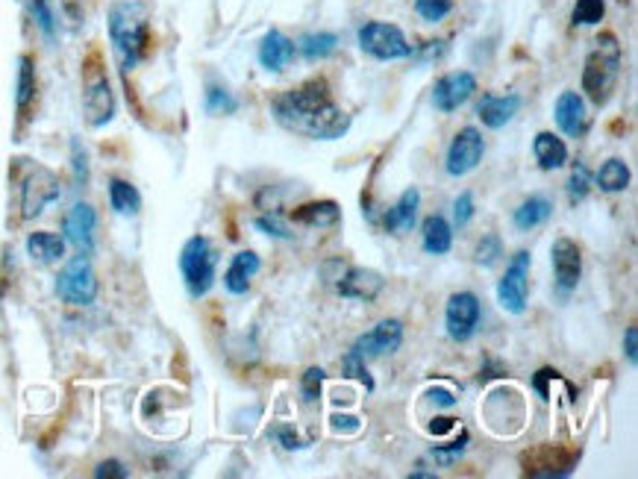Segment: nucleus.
Masks as SVG:
<instances>
[{"label": "nucleus", "mask_w": 638, "mask_h": 479, "mask_svg": "<svg viewBox=\"0 0 638 479\" xmlns=\"http://www.w3.org/2000/svg\"><path fill=\"white\" fill-rule=\"evenodd\" d=\"M336 280H339L336 291L342 297H347V300H362V303H374L383 294V288H386V280L377 271H371V268H347Z\"/></svg>", "instance_id": "obj_18"}, {"label": "nucleus", "mask_w": 638, "mask_h": 479, "mask_svg": "<svg viewBox=\"0 0 638 479\" xmlns=\"http://www.w3.org/2000/svg\"><path fill=\"white\" fill-rule=\"evenodd\" d=\"M591 192V174L589 168L583 162H574L571 168V180H568V203L571 206H580Z\"/></svg>", "instance_id": "obj_34"}, {"label": "nucleus", "mask_w": 638, "mask_h": 479, "mask_svg": "<svg viewBox=\"0 0 638 479\" xmlns=\"http://www.w3.org/2000/svg\"><path fill=\"white\" fill-rule=\"evenodd\" d=\"M56 297L68 306H92L98 297V274L86 253H77L56 277Z\"/></svg>", "instance_id": "obj_7"}, {"label": "nucleus", "mask_w": 638, "mask_h": 479, "mask_svg": "<svg viewBox=\"0 0 638 479\" xmlns=\"http://www.w3.org/2000/svg\"><path fill=\"white\" fill-rule=\"evenodd\" d=\"M95 477L98 479H124L130 477V471L118 462V459H106V462H100L98 468H95Z\"/></svg>", "instance_id": "obj_44"}, {"label": "nucleus", "mask_w": 638, "mask_h": 479, "mask_svg": "<svg viewBox=\"0 0 638 479\" xmlns=\"http://www.w3.org/2000/svg\"><path fill=\"white\" fill-rule=\"evenodd\" d=\"M259 268H262V259H259L253 250L236 253L233 262H230V268H227V274H224V288H227L230 294L242 297V294L250 291V283H253V277L259 274Z\"/></svg>", "instance_id": "obj_22"}, {"label": "nucleus", "mask_w": 638, "mask_h": 479, "mask_svg": "<svg viewBox=\"0 0 638 479\" xmlns=\"http://www.w3.org/2000/svg\"><path fill=\"white\" fill-rule=\"evenodd\" d=\"M483 153H486V142H483V133L477 127H462L453 142L447 147V159H444V168L450 177H465L471 174L480 162H483Z\"/></svg>", "instance_id": "obj_12"}, {"label": "nucleus", "mask_w": 638, "mask_h": 479, "mask_svg": "<svg viewBox=\"0 0 638 479\" xmlns=\"http://www.w3.org/2000/svg\"><path fill=\"white\" fill-rule=\"evenodd\" d=\"M342 368L347 380H356V383L365 385V391H374V377L368 374V365H365L362 356H356L353 350H347L342 359Z\"/></svg>", "instance_id": "obj_36"}, {"label": "nucleus", "mask_w": 638, "mask_h": 479, "mask_svg": "<svg viewBox=\"0 0 638 479\" xmlns=\"http://www.w3.org/2000/svg\"><path fill=\"white\" fill-rule=\"evenodd\" d=\"M530 265H533L530 250H518V253L509 259V268H506L503 280L497 283V303H500L509 315H524V312H527V297H530Z\"/></svg>", "instance_id": "obj_8"}, {"label": "nucleus", "mask_w": 638, "mask_h": 479, "mask_svg": "<svg viewBox=\"0 0 638 479\" xmlns=\"http://www.w3.org/2000/svg\"><path fill=\"white\" fill-rule=\"evenodd\" d=\"M292 221L312 227V230H327L342 221V206L336 200H312V203L297 206L292 212Z\"/></svg>", "instance_id": "obj_23"}, {"label": "nucleus", "mask_w": 638, "mask_h": 479, "mask_svg": "<svg viewBox=\"0 0 638 479\" xmlns=\"http://www.w3.org/2000/svg\"><path fill=\"white\" fill-rule=\"evenodd\" d=\"M500 256H503V241H500V236H494V233H486L483 239L477 241V247H474V262L483 265V268H491Z\"/></svg>", "instance_id": "obj_37"}, {"label": "nucleus", "mask_w": 638, "mask_h": 479, "mask_svg": "<svg viewBox=\"0 0 638 479\" xmlns=\"http://www.w3.org/2000/svg\"><path fill=\"white\" fill-rule=\"evenodd\" d=\"M400 344H403V324L397 318H389V321H380L371 333L356 338L350 350L368 362V359H377L386 353H397Z\"/></svg>", "instance_id": "obj_15"}, {"label": "nucleus", "mask_w": 638, "mask_h": 479, "mask_svg": "<svg viewBox=\"0 0 638 479\" xmlns=\"http://www.w3.org/2000/svg\"><path fill=\"white\" fill-rule=\"evenodd\" d=\"M271 115L283 130L315 142H336L350 130V115L333 100L324 77L306 80L297 89L274 97Z\"/></svg>", "instance_id": "obj_1"}, {"label": "nucleus", "mask_w": 638, "mask_h": 479, "mask_svg": "<svg viewBox=\"0 0 638 479\" xmlns=\"http://www.w3.org/2000/svg\"><path fill=\"white\" fill-rule=\"evenodd\" d=\"M109 39L121 71H133L150 45L148 6L139 0H121L109 6Z\"/></svg>", "instance_id": "obj_2"}, {"label": "nucleus", "mask_w": 638, "mask_h": 479, "mask_svg": "<svg viewBox=\"0 0 638 479\" xmlns=\"http://www.w3.org/2000/svg\"><path fill=\"white\" fill-rule=\"evenodd\" d=\"M95 230H98V212L89 203H74L62 221V233L65 241L77 247V253L92 256L95 250Z\"/></svg>", "instance_id": "obj_16"}, {"label": "nucleus", "mask_w": 638, "mask_h": 479, "mask_svg": "<svg viewBox=\"0 0 638 479\" xmlns=\"http://www.w3.org/2000/svg\"><path fill=\"white\" fill-rule=\"evenodd\" d=\"M430 397H433V403H436V406H442V409L456 406V397H453V391H447V388H433V391H430Z\"/></svg>", "instance_id": "obj_48"}, {"label": "nucleus", "mask_w": 638, "mask_h": 479, "mask_svg": "<svg viewBox=\"0 0 638 479\" xmlns=\"http://www.w3.org/2000/svg\"><path fill=\"white\" fill-rule=\"evenodd\" d=\"M109 206L124 218H136L142 212V194L133 183L115 177V180H109Z\"/></svg>", "instance_id": "obj_29"}, {"label": "nucleus", "mask_w": 638, "mask_h": 479, "mask_svg": "<svg viewBox=\"0 0 638 479\" xmlns=\"http://www.w3.org/2000/svg\"><path fill=\"white\" fill-rule=\"evenodd\" d=\"M606 15V0H577L571 9V24L574 27H594Z\"/></svg>", "instance_id": "obj_33"}, {"label": "nucleus", "mask_w": 638, "mask_h": 479, "mask_svg": "<svg viewBox=\"0 0 638 479\" xmlns=\"http://www.w3.org/2000/svg\"><path fill=\"white\" fill-rule=\"evenodd\" d=\"M621 68H624V48L615 33H600L591 42L583 65V92L594 106H606L618 83H621Z\"/></svg>", "instance_id": "obj_3"}, {"label": "nucleus", "mask_w": 638, "mask_h": 479, "mask_svg": "<svg viewBox=\"0 0 638 479\" xmlns=\"http://www.w3.org/2000/svg\"><path fill=\"white\" fill-rule=\"evenodd\" d=\"M418 206H421V192L412 186V189H406V192L400 194L397 203L383 215L386 233H392V236H406V233H412V227H415V221H418Z\"/></svg>", "instance_id": "obj_21"}, {"label": "nucleus", "mask_w": 638, "mask_h": 479, "mask_svg": "<svg viewBox=\"0 0 638 479\" xmlns=\"http://www.w3.org/2000/svg\"><path fill=\"white\" fill-rule=\"evenodd\" d=\"M271 435H274V438H277V441H280V444H283L286 450H300V447H303L300 435H297V432L292 430V427H277V430L271 432Z\"/></svg>", "instance_id": "obj_45"}, {"label": "nucleus", "mask_w": 638, "mask_h": 479, "mask_svg": "<svg viewBox=\"0 0 638 479\" xmlns=\"http://www.w3.org/2000/svg\"><path fill=\"white\" fill-rule=\"evenodd\" d=\"M327 380L324 368H306L303 377H300V397L303 403H315L321 397V385Z\"/></svg>", "instance_id": "obj_39"}, {"label": "nucleus", "mask_w": 638, "mask_h": 479, "mask_svg": "<svg viewBox=\"0 0 638 479\" xmlns=\"http://www.w3.org/2000/svg\"><path fill=\"white\" fill-rule=\"evenodd\" d=\"M295 42L283 33V30H268L265 39L259 42V50H256V59L265 71L271 74H283L292 62H295Z\"/></svg>", "instance_id": "obj_19"}, {"label": "nucleus", "mask_w": 638, "mask_h": 479, "mask_svg": "<svg viewBox=\"0 0 638 479\" xmlns=\"http://www.w3.org/2000/svg\"><path fill=\"white\" fill-rule=\"evenodd\" d=\"M62 194V186H59V177L42 168V165H33L21 183V218L24 221H33L39 218L50 203H56Z\"/></svg>", "instance_id": "obj_9"}, {"label": "nucleus", "mask_w": 638, "mask_h": 479, "mask_svg": "<svg viewBox=\"0 0 638 479\" xmlns=\"http://www.w3.org/2000/svg\"><path fill=\"white\" fill-rule=\"evenodd\" d=\"M33 100H36V65H33V56H21L18 59V86H15L18 112H27Z\"/></svg>", "instance_id": "obj_31"}, {"label": "nucleus", "mask_w": 638, "mask_h": 479, "mask_svg": "<svg viewBox=\"0 0 638 479\" xmlns=\"http://www.w3.org/2000/svg\"><path fill=\"white\" fill-rule=\"evenodd\" d=\"M553 118H556V127H559L568 139H583L591 127V115L580 92H562V95L556 97Z\"/></svg>", "instance_id": "obj_17"}, {"label": "nucleus", "mask_w": 638, "mask_h": 479, "mask_svg": "<svg viewBox=\"0 0 638 479\" xmlns=\"http://www.w3.org/2000/svg\"><path fill=\"white\" fill-rule=\"evenodd\" d=\"M521 106H524V100H521V95H515V92H506V95H483L480 97V103H477V115H480V121H483L489 130H500V127H506V124L521 112Z\"/></svg>", "instance_id": "obj_20"}, {"label": "nucleus", "mask_w": 638, "mask_h": 479, "mask_svg": "<svg viewBox=\"0 0 638 479\" xmlns=\"http://www.w3.org/2000/svg\"><path fill=\"white\" fill-rule=\"evenodd\" d=\"M415 12L427 24H439L453 12V0H415Z\"/></svg>", "instance_id": "obj_38"}, {"label": "nucleus", "mask_w": 638, "mask_h": 479, "mask_svg": "<svg viewBox=\"0 0 638 479\" xmlns=\"http://www.w3.org/2000/svg\"><path fill=\"white\" fill-rule=\"evenodd\" d=\"M624 353H627V362L636 365L638 362V330L636 327H627L624 333Z\"/></svg>", "instance_id": "obj_46"}, {"label": "nucleus", "mask_w": 638, "mask_h": 479, "mask_svg": "<svg viewBox=\"0 0 638 479\" xmlns=\"http://www.w3.org/2000/svg\"><path fill=\"white\" fill-rule=\"evenodd\" d=\"M27 253L36 265H53L65 256V239L56 233H30L27 236Z\"/></svg>", "instance_id": "obj_27"}, {"label": "nucleus", "mask_w": 638, "mask_h": 479, "mask_svg": "<svg viewBox=\"0 0 638 479\" xmlns=\"http://www.w3.org/2000/svg\"><path fill=\"white\" fill-rule=\"evenodd\" d=\"M474 218V194L462 192L456 200H453V224L456 230H465Z\"/></svg>", "instance_id": "obj_43"}, {"label": "nucleus", "mask_w": 638, "mask_h": 479, "mask_svg": "<svg viewBox=\"0 0 638 479\" xmlns=\"http://www.w3.org/2000/svg\"><path fill=\"white\" fill-rule=\"evenodd\" d=\"M83 112H86V124L89 127H106L115 118V92L109 86L106 71L98 65L89 68L86 74V86H83Z\"/></svg>", "instance_id": "obj_11"}, {"label": "nucleus", "mask_w": 638, "mask_h": 479, "mask_svg": "<svg viewBox=\"0 0 638 479\" xmlns=\"http://www.w3.org/2000/svg\"><path fill=\"white\" fill-rule=\"evenodd\" d=\"M359 50L377 62H394V59H409L415 48L409 45V39L403 36V30L389 21H368L359 27L356 33Z\"/></svg>", "instance_id": "obj_6"}, {"label": "nucleus", "mask_w": 638, "mask_h": 479, "mask_svg": "<svg viewBox=\"0 0 638 479\" xmlns=\"http://www.w3.org/2000/svg\"><path fill=\"white\" fill-rule=\"evenodd\" d=\"M203 106H206L209 115H236L239 112V100L224 86H209L206 97H203Z\"/></svg>", "instance_id": "obj_32"}, {"label": "nucleus", "mask_w": 638, "mask_h": 479, "mask_svg": "<svg viewBox=\"0 0 638 479\" xmlns=\"http://www.w3.org/2000/svg\"><path fill=\"white\" fill-rule=\"evenodd\" d=\"M71 168H74V183L80 189H86V183H89V153L80 144V139L71 142Z\"/></svg>", "instance_id": "obj_40"}, {"label": "nucleus", "mask_w": 638, "mask_h": 479, "mask_svg": "<svg viewBox=\"0 0 638 479\" xmlns=\"http://www.w3.org/2000/svg\"><path fill=\"white\" fill-rule=\"evenodd\" d=\"M583 450L580 447H562V444H539L533 450L521 453V471L524 477L536 479H562L571 477Z\"/></svg>", "instance_id": "obj_5"}, {"label": "nucleus", "mask_w": 638, "mask_h": 479, "mask_svg": "<svg viewBox=\"0 0 638 479\" xmlns=\"http://www.w3.org/2000/svg\"><path fill=\"white\" fill-rule=\"evenodd\" d=\"M477 92V77L471 71H453V74H444L436 80L433 86V106L450 115L456 112L459 106H465L471 97Z\"/></svg>", "instance_id": "obj_14"}, {"label": "nucleus", "mask_w": 638, "mask_h": 479, "mask_svg": "<svg viewBox=\"0 0 638 479\" xmlns=\"http://www.w3.org/2000/svg\"><path fill=\"white\" fill-rule=\"evenodd\" d=\"M421 247L430 256H444L453 247V227L444 215H427L421 224Z\"/></svg>", "instance_id": "obj_25"}, {"label": "nucleus", "mask_w": 638, "mask_h": 479, "mask_svg": "<svg viewBox=\"0 0 638 479\" xmlns=\"http://www.w3.org/2000/svg\"><path fill=\"white\" fill-rule=\"evenodd\" d=\"M253 227H256L259 233L271 236V239H280V241L295 239V233H289V227H286L277 215H259V218L253 221Z\"/></svg>", "instance_id": "obj_41"}, {"label": "nucleus", "mask_w": 638, "mask_h": 479, "mask_svg": "<svg viewBox=\"0 0 638 479\" xmlns=\"http://www.w3.org/2000/svg\"><path fill=\"white\" fill-rule=\"evenodd\" d=\"M468 441H471V435H468V430H462L456 441H450V444H436V447H433V456H436V459H442L444 465H450L453 459H459V456L465 453Z\"/></svg>", "instance_id": "obj_42"}, {"label": "nucleus", "mask_w": 638, "mask_h": 479, "mask_svg": "<svg viewBox=\"0 0 638 479\" xmlns=\"http://www.w3.org/2000/svg\"><path fill=\"white\" fill-rule=\"evenodd\" d=\"M483 321V303L474 291H456L450 294L444 306V330L453 341H468L477 333Z\"/></svg>", "instance_id": "obj_10"}, {"label": "nucleus", "mask_w": 638, "mask_h": 479, "mask_svg": "<svg viewBox=\"0 0 638 479\" xmlns=\"http://www.w3.org/2000/svg\"><path fill=\"white\" fill-rule=\"evenodd\" d=\"M550 262H553V277H556V288L562 294H571L580 286L583 277V253L577 247V241L556 239L550 247Z\"/></svg>", "instance_id": "obj_13"}, {"label": "nucleus", "mask_w": 638, "mask_h": 479, "mask_svg": "<svg viewBox=\"0 0 638 479\" xmlns=\"http://www.w3.org/2000/svg\"><path fill=\"white\" fill-rule=\"evenodd\" d=\"M553 215V203L544 197V194H530L527 200H521V206L512 212V224L518 233H530L541 224H547Z\"/></svg>", "instance_id": "obj_24"}, {"label": "nucleus", "mask_w": 638, "mask_h": 479, "mask_svg": "<svg viewBox=\"0 0 638 479\" xmlns=\"http://www.w3.org/2000/svg\"><path fill=\"white\" fill-rule=\"evenodd\" d=\"M30 15L45 39H56V12L50 0H30Z\"/></svg>", "instance_id": "obj_35"}, {"label": "nucleus", "mask_w": 638, "mask_h": 479, "mask_svg": "<svg viewBox=\"0 0 638 479\" xmlns=\"http://www.w3.org/2000/svg\"><path fill=\"white\" fill-rule=\"evenodd\" d=\"M180 271H183V283L189 288L192 297H206L215 286V271H218V253L212 247V241L206 236H192L183 244L180 253Z\"/></svg>", "instance_id": "obj_4"}, {"label": "nucleus", "mask_w": 638, "mask_h": 479, "mask_svg": "<svg viewBox=\"0 0 638 479\" xmlns=\"http://www.w3.org/2000/svg\"><path fill=\"white\" fill-rule=\"evenodd\" d=\"M444 50H447V42H427V45H424V53H427V59H439V56H442Z\"/></svg>", "instance_id": "obj_50"}, {"label": "nucleus", "mask_w": 638, "mask_h": 479, "mask_svg": "<svg viewBox=\"0 0 638 479\" xmlns=\"http://www.w3.org/2000/svg\"><path fill=\"white\" fill-rule=\"evenodd\" d=\"M333 430L359 432L362 430V421H359V418H353V415H333Z\"/></svg>", "instance_id": "obj_47"}, {"label": "nucleus", "mask_w": 638, "mask_h": 479, "mask_svg": "<svg viewBox=\"0 0 638 479\" xmlns=\"http://www.w3.org/2000/svg\"><path fill=\"white\" fill-rule=\"evenodd\" d=\"M450 430H456V418H436V421L430 424V432H433V435H447Z\"/></svg>", "instance_id": "obj_49"}, {"label": "nucleus", "mask_w": 638, "mask_h": 479, "mask_svg": "<svg viewBox=\"0 0 638 479\" xmlns=\"http://www.w3.org/2000/svg\"><path fill=\"white\" fill-rule=\"evenodd\" d=\"M295 48L306 62H321V59H327V56H333L339 50V36L336 33H324V30L321 33H306Z\"/></svg>", "instance_id": "obj_30"}, {"label": "nucleus", "mask_w": 638, "mask_h": 479, "mask_svg": "<svg viewBox=\"0 0 638 479\" xmlns=\"http://www.w3.org/2000/svg\"><path fill=\"white\" fill-rule=\"evenodd\" d=\"M594 183H597V189H600V192H606V194L627 192V186H630V165H627L624 159L612 156V159H606V162L600 165V171H597Z\"/></svg>", "instance_id": "obj_28"}, {"label": "nucleus", "mask_w": 638, "mask_h": 479, "mask_svg": "<svg viewBox=\"0 0 638 479\" xmlns=\"http://www.w3.org/2000/svg\"><path fill=\"white\" fill-rule=\"evenodd\" d=\"M533 153H536V162H539L541 171H559L568 162V144L562 142L556 133H547V130L536 136Z\"/></svg>", "instance_id": "obj_26"}]
</instances>
